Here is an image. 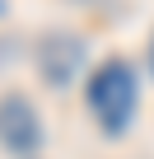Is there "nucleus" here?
Instances as JSON below:
<instances>
[{
	"label": "nucleus",
	"mask_w": 154,
	"mask_h": 159,
	"mask_svg": "<svg viewBox=\"0 0 154 159\" xmlns=\"http://www.w3.org/2000/svg\"><path fill=\"white\" fill-rule=\"evenodd\" d=\"M89 108H94V117L108 131H121L131 122V112H135V70L121 56H112V61H103L94 70V80H89Z\"/></svg>",
	"instance_id": "nucleus-1"
},
{
	"label": "nucleus",
	"mask_w": 154,
	"mask_h": 159,
	"mask_svg": "<svg viewBox=\"0 0 154 159\" xmlns=\"http://www.w3.org/2000/svg\"><path fill=\"white\" fill-rule=\"evenodd\" d=\"M33 61H37L42 84L65 89V84L80 80V70H84V61H89V47H84V38H75V33H65V28H47V33L37 38V47H33Z\"/></svg>",
	"instance_id": "nucleus-2"
},
{
	"label": "nucleus",
	"mask_w": 154,
	"mask_h": 159,
	"mask_svg": "<svg viewBox=\"0 0 154 159\" xmlns=\"http://www.w3.org/2000/svg\"><path fill=\"white\" fill-rule=\"evenodd\" d=\"M0 145L10 154H28L42 145V122H37V108L28 103V94L10 89L0 94Z\"/></svg>",
	"instance_id": "nucleus-3"
},
{
	"label": "nucleus",
	"mask_w": 154,
	"mask_h": 159,
	"mask_svg": "<svg viewBox=\"0 0 154 159\" xmlns=\"http://www.w3.org/2000/svg\"><path fill=\"white\" fill-rule=\"evenodd\" d=\"M149 66H154V42H149Z\"/></svg>",
	"instance_id": "nucleus-4"
},
{
	"label": "nucleus",
	"mask_w": 154,
	"mask_h": 159,
	"mask_svg": "<svg viewBox=\"0 0 154 159\" xmlns=\"http://www.w3.org/2000/svg\"><path fill=\"white\" fill-rule=\"evenodd\" d=\"M0 14H5V0H0Z\"/></svg>",
	"instance_id": "nucleus-5"
}]
</instances>
